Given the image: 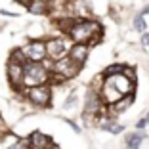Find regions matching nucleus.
Wrapping results in <instances>:
<instances>
[{
	"mask_svg": "<svg viewBox=\"0 0 149 149\" xmlns=\"http://www.w3.org/2000/svg\"><path fill=\"white\" fill-rule=\"evenodd\" d=\"M136 92V79L128 77L126 73H117V74H103V84L100 88L101 100L105 105H111L118 101L126 94Z\"/></svg>",
	"mask_w": 149,
	"mask_h": 149,
	"instance_id": "f257e3e1",
	"label": "nucleus"
},
{
	"mask_svg": "<svg viewBox=\"0 0 149 149\" xmlns=\"http://www.w3.org/2000/svg\"><path fill=\"white\" fill-rule=\"evenodd\" d=\"M65 31L73 42L90 44V42L100 40L101 25L97 21H94V19H74V21H69Z\"/></svg>",
	"mask_w": 149,
	"mask_h": 149,
	"instance_id": "f03ea898",
	"label": "nucleus"
},
{
	"mask_svg": "<svg viewBox=\"0 0 149 149\" xmlns=\"http://www.w3.org/2000/svg\"><path fill=\"white\" fill-rule=\"evenodd\" d=\"M50 80V71L42 65V61H27L25 74H23V86L31 88L38 84H46Z\"/></svg>",
	"mask_w": 149,
	"mask_h": 149,
	"instance_id": "7ed1b4c3",
	"label": "nucleus"
},
{
	"mask_svg": "<svg viewBox=\"0 0 149 149\" xmlns=\"http://www.w3.org/2000/svg\"><path fill=\"white\" fill-rule=\"evenodd\" d=\"M80 65L77 61H73L69 56L63 57V59H57L54 61V74L57 77V80H67V79H73L74 74L79 73Z\"/></svg>",
	"mask_w": 149,
	"mask_h": 149,
	"instance_id": "20e7f679",
	"label": "nucleus"
},
{
	"mask_svg": "<svg viewBox=\"0 0 149 149\" xmlns=\"http://www.w3.org/2000/svg\"><path fill=\"white\" fill-rule=\"evenodd\" d=\"M71 38H50L46 42V48H48V57L57 61V59H63V57L69 56L71 46L73 44L69 42Z\"/></svg>",
	"mask_w": 149,
	"mask_h": 149,
	"instance_id": "39448f33",
	"label": "nucleus"
},
{
	"mask_svg": "<svg viewBox=\"0 0 149 149\" xmlns=\"http://www.w3.org/2000/svg\"><path fill=\"white\" fill-rule=\"evenodd\" d=\"M27 97H29L36 107H48L50 105V97H52L50 86L48 84H38V86L27 88Z\"/></svg>",
	"mask_w": 149,
	"mask_h": 149,
	"instance_id": "423d86ee",
	"label": "nucleus"
},
{
	"mask_svg": "<svg viewBox=\"0 0 149 149\" xmlns=\"http://www.w3.org/2000/svg\"><path fill=\"white\" fill-rule=\"evenodd\" d=\"M27 61H44L48 57V48H46V42L42 40H35V42H29L23 48Z\"/></svg>",
	"mask_w": 149,
	"mask_h": 149,
	"instance_id": "0eeeda50",
	"label": "nucleus"
},
{
	"mask_svg": "<svg viewBox=\"0 0 149 149\" xmlns=\"http://www.w3.org/2000/svg\"><path fill=\"white\" fill-rule=\"evenodd\" d=\"M6 74H8V80L13 84V86H21L23 84V74H25V63L17 61V59H10L8 69H6Z\"/></svg>",
	"mask_w": 149,
	"mask_h": 149,
	"instance_id": "6e6552de",
	"label": "nucleus"
},
{
	"mask_svg": "<svg viewBox=\"0 0 149 149\" xmlns=\"http://www.w3.org/2000/svg\"><path fill=\"white\" fill-rule=\"evenodd\" d=\"M103 107V100H101V94L100 92H90L86 97V107H84V113L88 117H94L97 115Z\"/></svg>",
	"mask_w": 149,
	"mask_h": 149,
	"instance_id": "1a4fd4ad",
	"label": "nucleus"
},
{
	"mask_svg": "<svg viewBox=\"0 0 149 149\" xmlns=\"http://www.w3.org/2000/svg\"><path fill=\"white\" fill-rule=\"evenodd\" d=\"M88 52H90V44H82V42H74L71 46V52H69V57L73 61H77L79 65H82L84 61L88 59Z\"/></svg>",
	"mask_w": 149,
	"mask_h": 149,
	"instance_id": "9d476101",
	"label": "nucleus"
},
{
	"mask_svg": "<svg viewBox=\"0 0 149 149\" xmlns=\"http://www.w3.org/2000/svg\"><path fill=\"white\" fill-rule=\"evenodd\" d=\"M29 145L31 149H52V140L42 132H33L29 136Z\"/></svg>",
	"mask_w": 149,
	"mask_h": 149,
	"instance_id": "9b49d317",
	"label": "nucleus"
},
{
	"mask_svg": "<svg viewBox=\"0 0 149 149\" xmlns=\"http://www.w3.org/2000/svg\"><path fill=\"white\" fill-rule=\"evenodd\" d=\"M132 103H134V94H126V96H123L118 101L111 103L109 109H111V113H113V115H120V113H124Z\"/></svg>",
	"mask_w": 149,
	"mask_h": 149,
	"instance_id": "f8f14e48",
	"label": "nucleus"
},
{
	"mask_svg": "<svg viewBox=\"0 0 149 149\" xmlns=\"http://www.w3.org/2000/svg\"><path fill=\"white\" fill-rule=\"evenodd\" d=\"M141 141H143V134L141 132H132L126 136V149H140Z\"/></svg>",
	"mask_w": 149,
	"mask_h": 149,
	"instance_id": "ddd939ff",
	"label": "nucleus"
},
{
	"mask_svg": "<svg viewBox=\"0 0 149 149\" xmlns=\"http://www.w3.org/2000/svg\"><path fill=\"white\" fill-rule=\"evenodd\" d=\"M48 8H50L48 0H31V2H29V10H31L33 13H44Z\"/></svg>",
	"mask_w": 149,
	"mask_h": 149,
	"instance_id": "4468645a",
	"label": "nucleus"
},
{
	"mask_svg": "<svg viewBox=\"0 0 149 149\" xmlns=\"http://www.w3.org/2000/svg\"><path fill=\"white\" fill-rule=\"evenodd\" d=\"M134 29L140 31V33L147 31V27H145V15H143V13H138L136 17H134Z\"/></svg>",
	"mask_w": 149,
	"mask_h": 149,
	"instance_id": "2eb2a0df",
	"label": "nucleus"
},
{
	"mask_svg": "<svg viewBox=\"0 0 149 149\" xmlns=\"http://www.w3.org/2000/svg\"><path fill=\"white\" fill-rule=\"evenodd\" d=\"M126 71V65H120V63H115V65H109L105 69L103 74H117V73H124Z\"/></svg>",
	"mask_w": 149,
	"mask_h": 149,
	"instance_id": "dca6fc26",
	"label": "nucleus"
},
{
	"mask_svg": "<svg viewBox=\"0 0 149 149\" xmlns=\"http://www.w3.org/2000/svg\"><path fill=\"white\" fill-rule=\"evenodd\" d=\"M149 126V123H147V117H143V118H140L136 123V130H145V128Z\"/></svg>",
	"mask_w": 149,
	"mask_h": 149,
	"instance_id": "f3484780",
	"label": "nucleus"
},
{
	"mask_svg": "<svg viewBox=\"0 0 149 149\" xmlns=\"http://www.w3.org/2000/svg\"><path fill=\"white\" fill-rule=\"evenodd\" d=\"M8 149H29V145L23 143V141H15V143H12Z\"/></svg>",
	"mask_w": 149,
	"mask_h": 149,
	"instance_id": "a211bd4d",
	"label": "nucleus"
},
{
	"mask_svg": "<svg viewBox=\"0 0 149 149\" xmlns=\"http://www.w3.org/2000/svg\"><path fill=\"white\" fill-rule=\"evenodd\" d=\"M74 103H77V96H74V94H71V96H69V101H65V109H71Z\"/></svg>",
	"mask_w": 149,
	"mask_h": 149,
	"instance_id": "6ab92c4d",
	"label": "nucleus"
},
{
	"mask_svg": "<svg viewBox=\"0 0 149 149\" xmlns=\"http://www.w3.org/2000/svg\"><path fill=\"white\" fill-rule=\"evenodd\" d=\"M141 44H143V46H149V33L147 31L141 35Z\"/></svg>",
	"mask_w": 149,
	"mask_h": 149,
	"instance_id": "aec40b11",
	"label": "nucleus"
},
{
	"mask_svg": "<svg viewBox=\"0 0 149 149\" xmlns=\"http://www.w3.org/2000/svg\"><path fill=\"white\" fill-rule=\"evenodd\" d=\"M141 13H143V15H149V4H147V6H145V8H143V10H141Z\"/></svg>",
	"mask_w": 149,
	"mask_h": 149,
	"instance_id": "412c9836",
	"label": "nucleus"
},
{
	"mask_svg": "<svg viewBox=\"0 0 149 149\" xmlns=\"http://www.w3.org/2000/svg\"><path fill=\"white\" fill-rule=\"evenodd\" d=\"M4 130H6V128H4V124H2V118H0V136L4 134Z\"/></svg>",
	"mask_w": 149,
	"mask_h": 149,
	"instance_id": "4be33fe9",
	"label": "nucleus"
}]
</instances>
